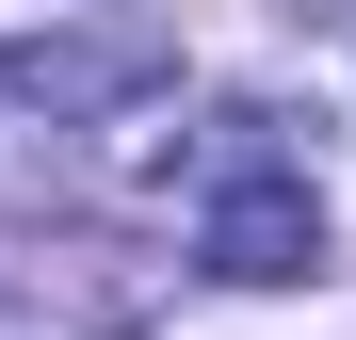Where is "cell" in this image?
<instances>
[{"label": "cell", "mask_w": 356, "mask_h": 340, "mask_svg": "<svg viewBox=\"0 0 356 340\" xmlns=\"http://www.w3.org/2000/svg\"><path fill=\"white\" fill-rule=\"evenodd\" d=\"M195 259H211V275H243V292H275V275H308V259H324V195L291 179V162H243V179L211 195Z\"/></svg>", "instance_id": "6da1fadb"}]
</instances>
